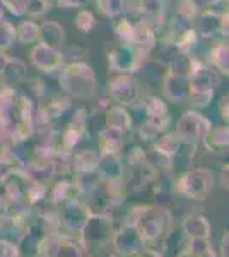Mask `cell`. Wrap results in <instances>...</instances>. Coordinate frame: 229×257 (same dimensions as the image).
Wrapping results in <instances>:
<instances>
[{
	"label": "cell",
	"instance_id": "8992f818",
	"mask_svg": "<svg viewBox=\"0 0 229 257\" xmlns=\"http://www.w3.org/2000/svg\"><path fill=\"white\" fill-rule=\"evenodd\" d=\"M84 248L77 238L52 233L45 240L40 257H84Z\"/></svg>",
	"mask_w": 229,
	"mask_h": 257
},
{
	"label": "cell",
	"instance_id": "9c48e42d",
	"mask_svg": "<svg viewBox=\"0 0 229 257\" xmlns=\"http://www.w3.org/2000/svg\"><path fill=\"white\" fill-rule=\"evenodd\" d=\"M123 138H122V131L120 128H108V131L103 132L101 136V149L103 155H116L122 148Z\"/></svg>",
	"mask_w": 229,
	"mask_h": 257
},
{
	"label": "cell",
	"instance_id": "8fae6325",
	"mask_svg": "<svg viewBox=\"0 0 229 257\" xmlns=\"http://www.w3.org/2000/svg\"><path fill=\"white\" fill-rule=\"evenodd\" d=\"M98 163H99V158L89 151H82L81 155L76 156V168L82 173L93 172V170L98 168Z\"/></svg>",
	"mask_w": 229,
	"mask_h": 257
},
{
	"label": "cell",
	"instance_id": "4fadbf2b",
	"mask_svg": "<svg viewBox=\"0 0 229 257\" xmlns=\"http://www.w3.org/2000/svg\"><path fill=\"white\" fill-rule=\"evenodd\" d=\"M220 257H229V231L226 230L220 240Z\"/></svg>",
	"mask_w": 229,
	"mask_h": 257
},
{
	"label": "cell",
	"instance_id": "5bb4252c",
	"mask_svg": "<svg viewBox=\"0 0 229 257\" xmlns=\"http://www.w3.org/2000/svg\"><path fill=\"white\" fill-rule=\"evenodd\" d=\"M178 257H195V255L191 254L190 250H186V248H185V250H183V252H180V254H178Z\"/></svg>",
	"mask_w": 229,
	"mask_h": 257
},
{
	"label": "cell",
	"instance_id": "30bf717a",
	"mask_svg": "<svg viewBox=\"0 0 229 257\" xmlns=\"http://www.w3.org/2000/svg\"><path fill=\"white\" fill-rule=\"evenodd\" d=\"M186 250H190L195 257H217L210 238H188Z\"/></svg>",
	"mask_w": 229,
	"mask_h": 257
},
{
	"label": "cell",
	"instance_id": "52a82bcc",
	"mask_svg": "<svg viewBox=\"0 0 229 257\" xmlns=\"http://www.w3.org/2000/svg\"><path fill=\"white\" fill-rule=\"evenodd\" d=\"M186 238H210L212 225L203 214H190L181 223Z\"/></svg>",
	"mask_w": 229,
	"mask_h": 257
},
{
	"label": "cell",
	"instance_id": "7a4b0ae2",
	"mask_svg": "<svg viewBox=\"0 0 229 257\" xmlns=\"http://www.w3.org/2000/svg\"><path fill=\"white\" fill-rule=\"evenodd\" d=\"M115 235V221L111 214L105 213H91L87 221L79 233V243L84 250H101L111 245Z\"/></svg>",
	"mask_w": 229,
	"mask_h": 257
},
{
	"label": "cell",
	"instance_id": "6da1fadb",
	"mask_svg": "<svg viewBox=\"0 0 229 257\" xmlns=\"http://www.w3.org/2000/svg\"><path fill=\"white\" fill-rule=\"evenodd\" d=\"M128 223L139 230L145 243H157L171 231L173 216L162 206H137L128 214Z\"/></svg>",
	"mask_w": 229,
	"mask_h": 257
},
{
	"label": "cell",
	"instance_id": "5b68a950",
	"mask_svg": "<svg viewBox=\"0 0 229 257\" xmlns=\"http://www.w3.org/2000/svg\"><path fill=\"white\" fill-rule=\"evenodd\" d=\"M115 255L118 257H137L145 247V240L139 230L132 223H125L120 230H115L113 240H111Z\"/></svg>",
	"mask_w": 229,
	"mask_h": 257
},
{
	"label": "cell",
	"instance_id": "ba28073f",
	"mask_svg": "<svg viewBox=\"0 0 229 257\" xmlns=\"http://www.w3.org/2000/svg\"><path fill=\"white\" fill-rule=\"evenodd\" d=\"M82 190L79 184H70V182H60V184L55 185L52 192V206L55 208H60V206H65L69 202H76L81 201Z\"/></svg>",
	"mask_w": 229,
	"mask_h": 257
},
{
	"label": "cell",
	"instance_id": "277c9868",
	"mask_svg": "<svg viewBox=\"0 0 229 257\" xmlns=\"http://www.w3.org/2000/svg\"><path fill=\"white\" fill-rule=\"evenodd\" d=\"M212 187H214V175L205 168L190 170L183 173L178 182V190L193 201H203L210 194Z\"/></svg>",
	"mask_w": 229,
	"mask_h": 257
},
{
	"label": "cell",
	"instance_id": "7c38bea8",
	"mask_svg": "<svg viewBox=\"0 0 229 257\" xmlns=\"http://www.w3.org/2000/svg\"><path fill=\"white\" fill-rule=\"evenodd\" d=\"M0 257H19L18 245L7 238H0Z\"/></svg>",
	"mask_w": 229,
	"mask_h": 257
},
{
	"label": "cell",
	"instance_id": "3957f363",
	"mask_svg": "<svg viewBox=\"0 0 229 257\" xmlns=\"http://www.w3.org/2000/svg\"><path fill=\"white\" fill-rule=\"evenodd\" d=\"M89 214H91L89 208L82 201L69 202V204L57 208L55 213L57 233L64 235V237L77 238L82 226H84V223L89 218Z\"/></svg>",
	"mask_w": 229,
	"mask_h": 257
}]
</instances>
